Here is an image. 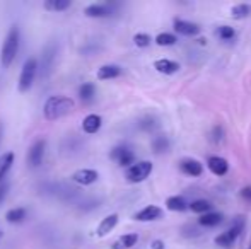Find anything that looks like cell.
<instances>
[{"instance_id":"5bb4252c","label":"cell","mask_w":251,"mask_h":249,"mask_svg":"<svg viewBox=\"0 0 251 249\" xmlns=\"http://www.w3.org/2000/svg\"><path fill=\"white\" fill-rule=\"evenodd\" d=\"M208 169L210 173H214L215 176H226L229 171V164L224 157H219V156H212L208 157Z\"/></svg>"},{"instance_id":"3957f363","label":"cell","mask_w":251,"mask_h":249,"mask_svg":"<svg viewBox=\"0 0 251 249\" xmlns=\"http://www.w3.org/2000/svg\"><path fill=\"white\" fill-rule=\"evenodd\" d=\"M38 73V62L36 58H27L23 65V70H21V77H19V91L21 92H27V91L33 87V82L36 79Z\"/></svg>"},{"instance_id":"d590c367","label":"cell","mask_w":251,"mask_h":249,"mask_svg":"<svg viewBox=\"0 0 251 249\" xmlns=\"http://www.w3.org/2000/svg\"><path fill=\"white\" fill-rule=\"evenodd\" d=\"M2 136H3V125L0 123V142H2Z\"/></svg>"},{"instance_id":"836d02e7","label":"cell","mask_w":251,"mask_h":249,"mask_svg":"<svg viewBox=\"0 0 251 249\" xmlns=\"http://www.w3.org/2000/svg\"><path fill=\"white\" fill-rule=\"evenodd\" d=\"M241 198L251 203V186H245L241 189Z\"/></svg>"},{"instance_id":"8992f818","label":"cell","mask_w":251,"mask_h":249,"mask_svg":"<svg viewBox=\"0 0 251 249\" xmlns=\"http://www.w3.org/2000/svg\"><path fill=\"white\" fill-rule=\"evenodd\" d=\"M245 217H241V220H236L234 224H232L231 229H227L226 232L219 234L217 237H215V244L221 248H229L232 246V244L236 243V239L239 237V234H241V229H243V224H245Z\"/></svg>"},{"instance_id":"44dd1931","label":"cell","mask_w":251,"mask_h":249,"mask_svg":"<svg viewBox=\"0 0 251 249\" xmlns=\"http://www.w3.org/2000/svg\"><path fill=\"white\" fill-rule=\"evenodd\" d=\"M94 96H96V86L91 82H86L79 87V97L84 104L87 103H93L94 101Z\"/></svg>"},{"instance_id":"74e56055","label":"cell","mask_w":251,"mask_h":249,"mask_svg":"<svg viewBox=\"0 0 251 249\" xmlns=\"http://www.w3.org/2000/svg\"><path fill=\"white\" fill-rule=\"evenodd\" d=\"M248 249H251V244H250V248H248Z\"/></svg>"},{"instance_id":"4316f807","label":"cell","mask_w":251,"mask_h":249,"mask_svg":"<svg viewBox=\"0 0 251 249\" xmlns=\"http://www.w3.org/2000/svg\"><path fill=\"white\" fill-rule=\"evenodd\" d=\"M169 149V138L166 135H157L152 140V150L155 154H164Z\"/></svg>"},{"instance_id":"d6986e66","label":"cell","mask_w":251,"mask_h":249,"mask_svg":"<svg viewBox=\"0 0 251 249\" xmlns=\"http://www.w3.org/2000/svg\"><path fill=\"white\" fill-rule=\"evenodd\" d=\"M166 208L171 210V212H185V210L188 208V202H186V198L181 195L169 196V198L166 200Z\"/></svg>"},{"instance_id":"7402d4cb","label":"cell","mask_w":251,"mask_h":249,"mask_svg":"<svg viewBox=\"0 0 251 249\" xmlns=\"http://www.w3.org/2000/svg\"><path fill=\"white\" fill-rule=\"evenodd\" d=\"M14 152H5L0 156V183H3V178L7 176V173L10 171L14 164Z\"/></svg>"},{"instance_id":"484cf974","label":"cell","mask_w":251,"mask_h":249,"mask_svg":"<svg viewBox=\"0 0 251 249\" xmlns=\"http://www.w3.org/2000/svg\"><path fill=\"white\" fill-rule=\"evenodd\" d=\"M188 208L192 210V212L203 215V213H208V212H210V210H212V205H210V202H207V200H195V202L188 203Z\"/></svg>"},{"instance_id":"ac0fdd59","label":"cell","mask_w":251,"mask_h":249,"mask_svg":"<svg viewBox=\"0 0 251 249\" xmlns=\"http://www.w3.org/2000/svg\"><path fill=\"white\" fill-rule=\"evenodd\" d=\"M101 125H102V118L100 114H87L82 121V130L86 133H89V135H93V133L100 132Z\"/></svg>"},{"instance_id":"e0dca14e","label":"cell","mask_w":251,"mask_h":249,"mask_svg":"<svg viewBox=\"0 0 251 249\" xmlns=\"http://www.w3.org/2000/svg\"><path fill=\"white\" fill-rule=\"evenodd\" d=\"M118 219H120L118 213H111V215L104 217V219H102L101 222H100V226H98V236H100V237L108 236V234L116 227V224H118Z\"/></svg>"},{"instance_id":"f1b7e54d","label":"cell","mask_w":251,"mask_h":249,"mask_svg":"<svg viewBox=\"0 0 251 249\" xmlns=\"http://www.w3.org/2000/svg\"><path fill=\"white\" fill-rule=\"evenodd\" d=\"M176 41H178V38L173 33H161L155 36V43L159 46H173V45H176Z\"/></svg>"},{"instance_id":"f546056e","label":"cell","mask_w":251,"mask_h":249,"mask_svg":"<svg viewBox=\"0 0 251 249\" xmlns=\"http://www.w3.org/2000/svg\"><path fill=\"white\" fill-rule=\"evenodd\" d=\"M70 7V0H47L45 9L48 10H65Z\"/></svg>"},{"instance_id":"603a6c76","label":"cell","mask_w":251,"mask_h":249,"mask_svg":"<svg viewBox=\"0 0 251 249\" xmlns=\"http://www.w3.org/2000/svg\"><path fill=\"white\" fill-rule=\"evenodd\" d=\"M139 241V236L137 234H125L122 236L115 244H113V249H130L133 248Z\"/></svg>"},{"instance_id":"5b68a950","label":"cell","mask_w":251,"mask_h":249,"mask_svg":"<svg viewBox=\"0 0 251 249\" xmlns=\"http://www.w3.org/2000/svg\"><path fill=\"white\" fill-rule=\"evenodd\" d=\"M152 173V162L151 160H140V162H135L126 169L125 176L130 183H142L147 178L151 176Z\"/></svg>"},{"instance_id":"ffe728a7","label":"cell","mask_w":251,"mask_h":249,"mask_svg":"<svg viewBox=\"0 0 251 249\" xmlns=\"http://www.w3.org/2000/svg\"><path fill=\"white\" fill-rule=\"evenodd\" d=\"M224 220V217H222V213L219 212H208V213H203V215H200L199 219V224L201 227H215L219 226V224Z\"/></svg>"},{"instance_id":"d6a6232c","label":"cell","mask_w":251,"mask_h":249,"mask_svg":"<svg viewBox=\"0 0 251 249\" xmlns=\"http://www.w3.org/2000/svg\"><path fill=\"white\" fill-rule=\"evenodd\" d=\"M7 191H9V184H7L5 181H3V183H0V205H2V202L5 200Z\"/></svg>"},{"instance_id":"30bf717a","label":"cell","mask_w":251,"mask_h":249,"mask_svg":"<svg viewBox=\"0 0 251 249\" xmlns=\"http://www.w3.org/2000/svg\"><path fill=\"white\" fill-rule=\"evenodd\" d=\"M175 31L178 34H183V36H197V34H200L201 27L199 24L192 23V21L175 19Z\"/></svg>"},{"instance_id":"d4e9b609","label":"cell","mask_w":251,"mask_h":249,"mask_svg":"<svg viewBox=\"0 0 251 249\" xmlns=\"http://www.w3.org/2000/svg\"><path fill=\"white\" fill-rule=\"evenodd\" d=\"M251 16V5L250 3H236L231 7V17L232 19H246Z\"/></svg>"},{"instance_id":"9c48e42d","label":"cell","mask_w":251,"mask_h":249,"mask_svg":"<svg viewBox=\"0 0 251 249\" xmlns=\"http://www.w3.org/2000/svg\"><path fill=\"white\" fill-rule=\"evenodd\" d=\"M116 10L115 3H91L84 9V14L89 17H109Z\"/></svg>"},{"instance_id":"277c9868","label":"cell","mask_w":251,"mask_h":249,"mask_svg":"<svg viewBox=\"0 0 251 249\" xmlns=\"http://www.w3.org/2000/svg\"><path fill=\"white\" fill-rule=\"evenodd\" d=\"M56 51H58V43L56 41H50L47 46L43 48V53H41V60L38 70L41 72V77H48L53 70L56 60Z\"/></svg>"},{"instance_id":"7c38bea8","label":"cell","mask_w":251,"mask_h":249,"mask_svg":"<svg viewBox=\"0 0 251 249\" xmlns=\"http://www.w3.org/2000/svg\"><path fill=\"white\" fill-rule=\"evenodd\" d=\"M179 167H181L183 173H186L188 176H200L203 173V166H201L200 160L197 159H192V157H186V159H181L179 160Z\"/></svg>"},{"instance_id":"52a82bcc","label":"cell","mask_w":251,"mask_h":249,"mask_svg":"<svg viewBox=\"0 0 251 249\" xmlns=\"http://www.w3.org/2000/svg\"><path fill=\"white\" fill-rule=\"evenodd\" d=\"M109 159L118 162L122 167H130L132 164H135V154L125 145H118L109 152Z\"/></svg>"},{"instance_id":"e575fe53","label":"cell","mask_w":251,"mask_h":249,"mask_svg":"<svg viewBox=\"0 0 251 249\" xmlns=\"http://www.w3.org/2000/svg\"><path fill=\"white\" fill-rule=\"evenodd\" d=\"M151 248L152 249H164V243H162V241H159V239H155V241H152Z\"/></svg>"},{"instance_id":"83f0119b","label":"cell","mask_w":251,"mask_h":249,"mask_svg":"<svg viewBox=\"0 0 251 249\" xmlns=\"http://www.w3.org/2000/svg\"><path fill=\"white\" fill-rule=\"evenodd\" d=\"M215 36L222 41H232L236 38V31H234V27H231V26H219L217 29H215Z\"/></svg>"},{"instance_id":"8d00e7d4","label":"cell","mask_w":251,"mask_h":249,"mask_svg":"<svg viewBox=\"0 0 251 249\" xmlns=\"http://www.w3.org/2000/svg\"><path fill=\"white\" fill-rule=\"evenodd\" d=\"M2 236H3V230H2V229H0V239H2Z\"/></svg>"},{"instance_id":"4fadbf2b","label":"cell","mask_w":251,"mask_h":249,"mask_svg":"<svg viewBox=\"0 0 251 249\" xmlns=\"http://www.w3.org/2000/svg\"><path fill=\"white\" fill-rule=\"evenodd\" d=\"M98 178H100V174H98V171H94V169H79L72 174V180L79 184H84V186L96 183Z\"/></svg>"},{"instance_id":"2e32d148","label":"cell","mask_w":251,"mask_h":249,"mask_svg":"<svg viewBox=\"0 0 251 249\" xmlns=\"http://www.w3.org/2000/svg\"><path fill=\"white\" fill-rule=\"evenodd\" d=\"M120 75H122V67L115 65V63H106V65L100 67V70H98V79L100 80L116 79Z\"/></svg>"},{"instance_id":"4dcf8cb0","label":"cell","mask_w":251,"mask_h":249,"mask_svg":"<svg viewBox=\"0 0 251 249\" xmlns=\"http://www.w3.org/2000/svg\"><path fill=\"white\" fill-rule=\"evenodd\" d=\"M139 126L142 130H146V132H152V130L157 128L159 123H157V120H155L154 116H146V118H142V120H140Z\"/></svg>"},{"instance_id":"9a60e30c","label":"cell","mask_w":251,"mask_h":249,"mask_svg":"<svg viewBox=\"0 0 251 249\" xmlns=\"http://www.w3.org/2000/svg\"><path fill=\"white\" fill-rule=\"evenodd\" d=\"M154 68L157 72L164 73V75H173V73H176L181 68V65L175 60H169V58H161V60L154 62Z\"/></svg>"},{"instance_id":"8fae6325","label":"cell","mask_w":251,"mask_h":249,"mask_svg":"<svg viewBox=\"0 0 251 249\" xmlns=\"http://www.w3.org/2000/svg\"><path fill=\"white\" fill-rule=\"evenodd\" d=\"M161 217H162V210L155 205H149V206H146V208L139 210V212L133 215V219H135L137 222H152V220H157V219H161Z\"/></svg>"},{"instance_id":"6da1fadb","label":"cell","mask_w":251,"mask_h":249,"mask_svg":"<svg viewBox=\"0 0 251 249\" xmlns=\"http://www.w3.org/2000/svg\"><path fill=\"white\" fill-rule=\"evenodd\" d=\"M72 110H74V99H70V97H67V96H51L50 99L45 103L43 113L47 120L55 121V120H58V118L69 114Z\"/></svg>"},{"instance_id":"ba28073f","label":"cell","mask_w":251,"mask_h":249,"mask_svg":"<svg viewBox=\"0 0 251 249\" xmlns=\"http://www.w3.org/2000/svg\"><path fill=\"white\" fill-rule=\"evenodd\" d=\"M45 150H47V140L45 138L36 140V142L33 143V147L29 149V152H27V164H29L31 167L40 166L45 157Z\"/></svg>"},{"instance_id":"7a4b0ae2","label":"cell","mask_w":251,"mask_h":249,"mask_svg":"<svg viewBox=\"0 0 251 249\" xmlns=\"http://www.w3.org/2000/svg\"><path fill=\"white\" fill-rule=\"evenodd\" d=\"M21 45V31L17 26H12L5 36V41L2 45V65L9 67L14 62Z\"/></svg>"},{"instance_id":"1f68e13d","label":"cell","mask_w":251,"mask_h":249,"mask_svg":"<svg viewBox=\"0 0 251 249\" xmlns=\"http://www.w3.org/2000/svg\"><path fill=\"white\" fill-rule=\"evenodd\" d=\"M151 41H152V40H151V36H149V34H146V33H137L135 36H133V43H135L139 48L149 46Z\"/></svg>"},{"instance_id":"cb8c5ba5","label":"cell","mask_w":251,"mask_h":249,"mask_svg":"<svg viewBox=\"0 0 251 249\" xmlns=\"http://www.w3.org/2000/svg\"><path fill=\"white\" fill-rule=\"evenodd\" d=\"M26 215H27L26 208H21V206H17V208H10L9 212L5 213V220L9 224H21V222H24Z\"/></svg>"}]
</instances>
